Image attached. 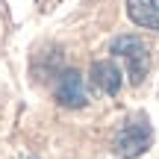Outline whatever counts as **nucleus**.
Masks as SVG:
<instances>
[{
	"instance_id": "1",
	"label": "nucleus",
	"mask_w": 159,
	"mask_h": 159,
	"mask_svg": "<svg viewBox=\"0 0 159 159\" xmlns=\"http://www.w3.org/2000/svg\"><path fill=\"white\" fill-rule=\"evenodd\" d=\"M150 144H153V127H150V121H148L144 112H136L133 118L124 121V127H121L118 133H115L112 150L121 159H139L142 153L150 150Z\"/></svg>"
},
{
	"instance_id": "2",
	"label": "nucleus",
	"mask_w": 159,
	"mask_h": 159,
	"mask_svg": "<svg viewBox=\"0 0 159 159\" xmlns=\"http://www.w3.org/2000/svg\"><path fill=\"white\" fill-rule=\"evenodd\" d=\"M109 53L127 62V77L133 85H139L150 71V47L144 44V39L139 35H118L109 44Z\"/></svg>"
},
{
	"instance_id": "3",
	"label": "nucleus",
	"mask_w": 159,
	"mask_h": 159,
	"mask_svg": "<svg viewBox=\"0 0 159 159\" xmlns=\"http://www.w3.org/2000/svg\"><path fill=\"white\" fill-rule=\"evenodd\" d=\"M56 103L65 109H83L89 103V91H85V80L80 71L68 68L56 80Z\"/></svg>"
},
{
	"instance_id": "4",
	"label": "nucleus",
	"mask_w": 159,
	"mask_h": 159,
	"mask_svg": "<svg viewBox=\"0 0 159 159\" xmlns=\"http://www.w3.org/2000/svg\"><path fill=\"white\" fill-rule=\"evenodd\" d=\"M89 77H91V85H94L97 91H103V94H118L121 83H124L121 68L112 62V59H97V62H91Z\"/></svg>"
},
{
	"instance_id": "5",
	"label": "nucleus",
	"mask_w": 159,
	"mask_h": 159,
	"mask_svg": "<svg viewBox=\"0 0 159 159\" xmlns=\"http://www.w3.org/2000/svg\"><path fill=\"white\" fill-rule=\"evenodd\" d=\"M127 18L136 27L159 33V0H127Z\"/></svg>"
}]
</instances>
